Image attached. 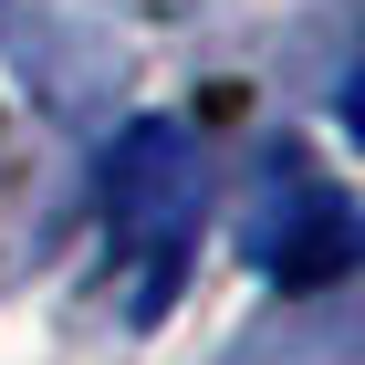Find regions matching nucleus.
Wrapping results in <instances>:
<instances>
[{
	"label": "nucleus",
	"instance_id": "2",
	"mask_svg": "<svg viewBox=\"0 0 365 365\" xmlns=\"http://www.w3.org/2000/svg\"><path fill=\"white\" fill-rule=\"evenodd\" d=\"M240 251L282 282V292H324L355 272V209L313 157H272L240 198Z\"/></svg>",
	"mask_w": 365,
	"mask_h": 365
},
{
	"label": "nucleus",
	"instance_id": "1",
	"mask_svg": "<svg viewBox=\"0 0 365 365\" xmlns=\"http://www.w3.org/2000/svg\"><path fill=\"white\" fill-rule=\"evenodd\" d=\"M105 240H115V272H125V313L157 324L198 251V146L178 115H136L105 146Z\"/></svg>",
	"mask_w": 365,
	"mask_h": 365
}]
</instances>
